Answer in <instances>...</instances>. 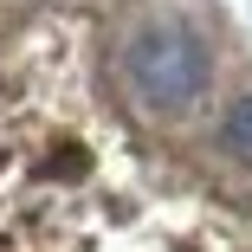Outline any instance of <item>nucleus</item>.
I'll use <instances>...</instances> for the list:
<instances>
[{
	"instance_id": "obj_1",
	"label": "nucleus",
	"mask_w": 252,
	"mask_h": 252,
	"mask_svg": "<svg viewBox=\"0 0 252 252\" xmlns=\"http://www.w3.org/2000/svg\"><path fill=\"white\" fill-rule=\"evenodd\" d=\"M207 45H200V32H188L181 20H162V26H149L136 32L129 45V78L142 91V104H156V110H181L194 104L200 91H207Z\"/></svg>"
},
{
	"instance_id": "obj_2",
	"label": "nucleus",
	"mask_w": 252,
	"mask_h": 252,
	"mask_svg": "<svg viewBox=\"0 0 252 252\" xmlns=\"http://www.w3.org/2000/svg\"><path fill=\"white\" fill-rule=\"evenodd\" d=\"M226 149L252 168V97H239V104H233V117H226Z\"/></svg>"
}]
</instances>
